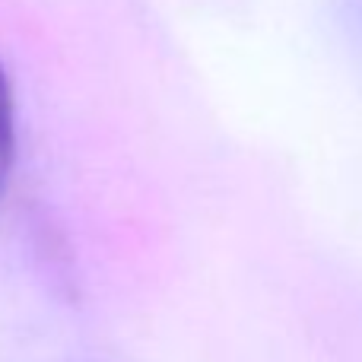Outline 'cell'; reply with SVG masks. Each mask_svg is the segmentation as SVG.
<instances>
[{"mask_svg":"<svg viewBox=\"0 0 362 362\" xmlns=\"http://www.w3.org/2000/svg\"><path fill=\"white\" fill-rule=\"evenodd\" d=\"M13 156H16V124H13V89L6 80L4 67H0V194L6 187L13 169Z\"/></svg>","mask_w":362,"mask_h":362,"instance_id":"obj_1","label":"cell"}]
</instances>
